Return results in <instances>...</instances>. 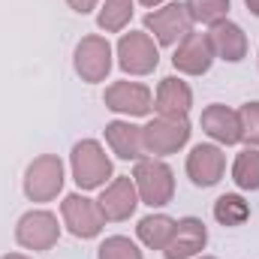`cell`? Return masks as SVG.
Returning a JSON list of instances; mask_svg holds the SVG:
<instances>
[{
	"instance_id": "cell-1",
	"label": "cell",
	"mask_w": 259,
	"mask_h": 259,
	"mask_svg": "<svg viewBox=\"0 0 259 259\" xmlns=\"http://www.w3.org/2000/svg\"><path fill=\"white\" fill-rule=\"evenodd\" d=\"M69 166H72V181L81 190L106 187V181L112 178V160L103 151V145L94 142V139L75 142V148L69 154Z\"/></svg>"
},
{
	"instance_id": "cell-2",
	"label": "cell",
	"mask_w": 259,
	"mask_h": 259,
	"mask_svg": "<svg viewBox=\"0 0 259 259\" xmlns=\"http://www.w3.org/2000/svg\"><path fill=\"white\" fill-rule=\"evenodd\" d=\"M133 184L139 190V199L151 208H163L172 202L175 196V175L172 169L157 160V157H145L136 163V172H133Z\"/></svg>"
},
{
	"instance_id": "cell-3",
	"label": "cell",
	"mask_w": 259,
	"mask_h": 259,
	"mask_svg": "<svg viewBox=\"0 0 259 259\" xmlns=\"http://www.w3.org/2000/svg\"><path fill=\"white\" fill-rule=\"evenodd\" d=\"M64 190V163L58 154L36 157L24 172V196L30 202H52Z\"/></svg>"
},
{
	"instance_id": "cell-4",
	"label": "cell",
	"mask_w": 259,
	"mask_h": 259,
	"mask_svg": "<svg viewBox=\"0 0 259 259\" xmlns=\"http://www.w3.org/2000/svg\"><path fill=\"white\" fill-rule=\"evenodd\" d=\"M142 139H145V151L151 157H169L190 142V124H187V118H160L157 115L148 127H142Z\"/></svg>"
},
{
	"instance_id": "cell-5",
	"label": "cell",
	"mask_w": 259,
	"mask_h": 259,
	"mask_svg": "<svg viewBox=\"0 0 259 259\" xmlns=\"http://www.w3.org/2000/svg\"><path fill=\"white\" fill-rule=\"evenodd\" d=\"M112 46H109V39L106 36H97V33H91V36H84V39H78V46H75V55H72V66H75V72L81 75V81H106V75L112 72Z\"/></svg>"
},
{
	"instance_id": "cell-6",
	"label": "cell",
	"mask_w": 259,
	"mask_h": 259,
	"mask_svg": "<svg viewBox=\"0 0 259 259\" xmlns=\"http://www.w3.org/2000/svg\"><path fill=\"white\" fill-rule=\"evenodd\" d=\"M160 64V52L151 39V33L130 30L118 39V66L130 75H148Z\"/></svg>"
},
{
	"instance_id": "cell-7",
	"label": "cell",
	"mask_w": 259,
	"mask_h": 259,
	"mask_svg": "<svg viewBox=\"0 0 259 259\" xmlns=\"http://www.w3.org/2000/svg\"><path fill=\"white\" fill-rule=\"evenodd\" d=\"M61 214H64V226L75 238H97L106 226V217H103L100 205L81 193L66 196L61 202Z\"/></svg>"
},
{
	"instance_id": "cell-8",
	"label": "cell",
	"mask_w": 259,
	"mask_h": 259,
	"mask_svg": "<svg viewBox=\"0 0 259 259\" xmlns=\"http://www.w3.org/2000/svg\"><path fill=\"white\" fill-rule=\"evenodd\" d=\"M145 27L154 33V39L160 46H178L193 30V18H190L184 3H169L163 9L148 12L145 15Z\"/></svg>"
},
{
	"instance_id": "cell-9",
	"label": "cell",
	"mask_w": 259,
	"mask_h": 259,
	"mask_svg": "<svg viewBox=\"0 0 259 259\" xmlns=\"http://www.w3.org/2000/svg\"><path fill=\"white\" fill-rule=\"evenodd\" d=\"M58 238H61V226L52 211H27L15 226V241L27 250H52Z\"/></svg>"
},
{
	"instance_id": "cell-10",
	"label": "cell",
	"mask_w": 259,
	"mask_h": 259,
	"mask_svg": "<svg viewBox=\"0 0 259 259\" xmlns=\"http://www.w3.org/2000/svg\"><path fill=\"white\" fill-rule=\"evenodd\" d=\"M106 109L115 112V115H130V118H145L151 109H154V97L145 84L139 81H115L106 88V97H103Z\"/></svg>"
},
{
	"instance_id": "cell-11",
	"label": "cell",
	"mask_w": 259,
	"mask_h": 259,
	"mask_svg": "<svg viewBox=\"0 0 259 259\" xmlns=\"http://www.w3.org/2000/svg\"><path fill=\"white\" fill-rule=\"evenodd\" d=\"M172 64H175L178 72H184V75H205L211 69V64H214V49H211L208 33L190 30L178 42V49L172 55Z\"/></svg>"
},
{
	"instance_id": "cell-12",
	"label": "cell",
	"mask_w": 259,
	"mask_h": 259,
	"mask_svg": "<svg viewBox=\"0 0 259 259\" xmlns=\"http://www.w3.org/2000/svg\"><path fill=\"white\" fill-rule=\"evenodd\" d=\"M97 205H100V211H103L106 220L121 223V220L133 217V211H136V205H139V190H136L133 178H130V175H121V178H115L112 184H106V190L97 199Z\"/></svg>"
},
{
	"instance_id": "cell-13",
	"label": "cell",
	"mask_w": 259,
	"mask_h": 259,
	"mask_svg": "<svg viewBox=\"0 0 259 259\" xmlns=\"http://www.w3.org/2000/svg\"><path fill=\"white\" fill-rule=\"evenodd\" d=\"M226 154L217 145H196L187 154V175L196 187H214L223 178Z\"/></svg>"
},
{
	"instance_id": "cell-14",
	"label": "cell",
	"mask_w": 259,
	"mask_h": 259,
	"mask_svg": "<svg viewBox=\"0 0 259 259\" xmlns=\"http://www.w3.org/2000/svg\"><path fill=\"white\" fill-rule=\"evenodd\" d=\"M208 244V229L199 217H184L175 223V232L163 250L166 259H193L199 250H205Z\"/></svg>"
},
{
	"instance_id": "cell-15",
	"label": "cell",
	"mask_w": 259,
	"mask_h": 259,
	"mask_svg": "<svg viewBox=\"0 0 259 259\" xmlns=\"http://www.w3.org/2000/svg\"><path fill=\"white\" fill-rule=\"evenodd\" d=\"M193 106V91L187 81L175 78V75H166L157 88V97H154V109L160 118H187Z\"/></svg>"
},
{
	"instance_id": "cell-16",
	"label": "cell",
	"mask_w": 259,
	"mask_h": 259,
	"mask_svg": "<svg viewBox=\"0 0 259 259\" xmlns=\"http://www.w3.org/2000/svg\"><path fill=\"white\" fill-rule=\"evenodd\" d=\"M208 39H211L214 58H220V61L238 64V61H244V55H247V33H244L235 21H229V18L211 24Z\"/></svg>"
},
{
	"instance_id": "cell-17",
	"label": "cell",
	"mask_w": 259,
	"mask_h": 259,
	"mask_svg": "<svg viewBox=\"0 0 259 259\" xmlns=\"http://www.w3.org/2000/svg\"><path fill=\"white\" fill-rule=\"evenodd\" d=\"M199 124H202V130H205L214 142H220V145H238V142H241V121H238V112H232L229 106H220V103L208 106V109L202 112Z\"/></svg>"
},
{
	"instance_id": "cell-18",
	"label": "cell",
	"mask_w": 259,
	"mask_h": 259,
	"mask_svg": "<svg viewBox=\"0 0 259 259\" xmlns=\"http://www.w3.org/2000/svg\"><path fill=\"white\" fill-rule=\"evenodd\" d=\"M106 142L109 148L121 157V160H145V139H142V127L130 124V121H112L106 124Z\"/></svg>"
},
{
	"instance_id": "cell-19",
	"label": "cell",
	"mask_w": 259,
	"mask_h": 259,
	"mask_svg": "<svg viewBox=\"0 0 259 259\" xmlns=\"http://www.w3.org/2000/svg\"><path fill=\"white\" fill-rule=\"evenodd\" d=\"M175 223H178V220H172V217H166V214H148V217L139 220L136 235H139V241H142L145 247H151V250H166V244H169V238H172V232H175Z\"/></svg>"
},
{
	"instance_id": "cell-20",
	"label": "cell",
	"mask_w": 259,
	"mask_h": 259,
	"mask_svg": "<svg viewBox=\"0 0 259 259\" xmlns=\"http://www.w3.org/2000/svg\"><path fill=\"white\" fill-rule=\"evenodd\" d=\"M250 217V205L238 193H223L214 202V220L220 226H241Z\"/></svg>"
},
{
	"instance_id": "cell-21",
	"label": "cell",
	"mask_w": 259,
	"mask_h": 259,
	"mask_svg": "<svg viewBox=\"0 0 259 259\" xmlns=\"http://www.w3.org/2000/svg\"><path fill=\"white\" fill-rule=\"evenodd\" d=\"M130 18H133V0H106L97 15V24L106 33H121L130 24Z\"/></svg>"
},
{
	"instance_id": "cell-22",
	"label": "cell",
	"mask_w": 259,
	"mask_h": 259,
	"mask_svg": "<svg viewBox=\"0 0 259 259\" xmlns=\"http://www.w3.org/2000/svg\"><path fill=\"white\" fill-rule=\"evenodd\" d=\"M232 181H235L241 190H259V151L256 148H244V151L235 157Z\"/></svg>"
},
{
	"instance_id": "cell-23",
	"label": "cell",
	"mask_w": 259,
	"mask_h": 259,
	"mask_svg": "<svg viewBox=\"0 0 259 259\" xmlns=\"http://www.w3.org/2000/svg\"><path fill=\"white\" fill-rule=\"evenodd\" d=\"M184 6L199 24H217L229 12V0H184Z\"/></svg>"
},
{
	"instance_id": "cell-24",
	"label": "cell",
	"mask_w": 259,
	"mask_h": 259,
	"mask_svg": "<svg viewBox=\"0 0 259 259\" xmlns=\"http://www.w3.org/2000/svg\"><path fill=\"white\" fill-rule=\"evenodd\" d=\"M100 259H142V250L136 247V241H130L127 235H112L100 244Z\"/></svg>"
},
{
	"instance_id": "cell-25",
	"label": "cell",
	"mask_w": 259,
	"mask_h": 259,
	"mask_svg": "<svg viewBox=\"0 0 259 259\" xmlns=\"http://www.w3.org/2000/svg\"><path fill=\"white\" fill-rule=\"evenodd\" d=\"M238 121H241V139L259 148V103H244L238 109Z\"/></svg>"
},
{
	"instance_id": "cell-26",
	"label": "cell",
	"mask_w": 259,
	"mask_h": 259,
	"mask_svg": "<svg viewBox=\"0 0 259 259\" xmlns=\"http://www.w3.org/2000/svg\"><path fill=\"white\" fill-rule=\"evenodd\" d=\"M69 3V9H75L78 15H88V12H94L97 9V3L100 0H66Z\"/></svg>"
},
{
	"instance_id": "cell-27",
	"label": "cell",
	"mask_w": 259,
	"mask_h": 259,
	"mask_svg": "<svg viewBox=\"0 0 259 259\" xmlns=\"http://www.w3.org/2000/svg\"><path fill=\"white\" fill-rule=\"evenodd\" d=\"M244 3H247V9H250V12L259 18V0H244Z\"/></svg>"
},
{
	"instance_id": "cell-28",
	"label": "cell",
	"mask_w": 259,
	"mask_h": 259,
	"mask_svg": "<svg viewBox=\"0 0 259 259\" xmlns=\"http://www.w3.org/2000/svg\"><path fill=\"white\" fill-rule=\"evenodd\" d=\"M139 3H142V6H148V9H157L163 0H139Z\"/></svg>"
},
{
	"instance_id": "cell-29",
	"label": "cell",
	"mask_w": 259,
	"mask_h": 259,
	"mask_svg": "<svg viewBox=\"0 0 259 259\" xmlns=\"http://www.w3.org/2000/svg\"><path fill=\"white\" fill-rule=\"evenodd\" d=\"M0 259H30V256H24V253H6V256H0Z\"/></svg>"
},
{
	"instance_id": "cell-30",
	"label": "cell",
	"mask_w": 259,
	"mask_h": 259,
	"mask_svg": "<svg viewBox=\"0 0 259 259\" xmlns=\"http://www.w3.org/2000/svg\"><path fill=\"white\" fill-rule=\"evenodd\" d=\"M199 259H214V256H199Z\"/></svg>"
}]
</instances>
